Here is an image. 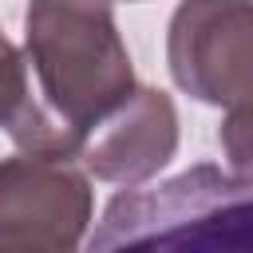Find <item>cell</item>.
<instances>
[{
    "mask_svg": "<svg viewBox=\"0 0 253 253\" xmlns=\"http://www.w3.org/2000/svg\"><path fill=\"white\" fill-rule=\"evenodd\" d=\"M24 59L63 158L134 91V67L107 0H28Z\"/></svg>",
    "mask_w": 253,
    "mask_h": 253,
    "instance_id": "1",
    "label": "cell"
},
{
    "mask_svg": "<svg viewBox=\"0 0 253 253\" xmlns=\"http://www.w3.org/2000/svg\"><path fill=\"white\" fill-rule=\"evenodd\" d=\"M83 253H253V182L190 166L111 198Z\"/></svg>",
    "mask_w": 253,
    "mask_h": 253,
    "instance_id": "2",
    "label": "cell"
},
{
    "mask_svg": "<svg viewBox=\"0 0 253 253\" xmlns=\"http://www.w3.org/2000/svg\"><path fill=\"white\" fill-rule=\"evenodd\" d=\"M91 225L87 170L63 154L0 158V253H79Z\"/></svg>",
    "mask_w": 253,
    "mask_h": 253,
    "instance_id": "3",
    "label": "cell"
},
{
    "mask_svg": "<svg viewBox=\"0 0 253 253\" xmlns=\"http://www.w3.org/2000/svg\"><path fill=\"white\" fill-rule=\"evenodd\" d=\"M174 83L210 107L253 103V0H182L166 32Z\"/></svg>",
    "mask_w": 253,
    "mask_h": 253,
    "instance_id": "4",
    "label": "cell"
},
{
    "mask_svg": "<svg viewBox=\"0 0 253 253\" xmlns=\"http://www.w3.org/2000/svg\"><path fill=\"white\" fill-rule=\"evenodd\" d=\"M178 150V111L166 91L134 87L107 119H99L71 150L87 174L119 186L154 178Z\"/></svg>",
    "mask_w": 253,
    "mask_h": 253,
    "instance_id": "5",
    "label": "cell"
},
{
    "mask_svg": "<svg viewBox=\"0 0 253 253\" xmlns=\"http://www.w3.org/2000/svg\"><path fill=\"white\" fill-rule=\"evenodd\" d=\"M0 126L8 130V138L20 150L32 154H59L55 138L40 115V103L32 95V75H28V59L4 40L0 32Z\"/></svg>",
    "mask_w": 253,
    "mask_h": 253,
    "instance_id": "6",
    "label": "cell"
},
{
    "mask_svg": "<svg viewBox=\"0 0 253 253\" xmlns=\"http://www.w3.org/2000/svg\"><path fill=\"white\" fill-rule=\"evenodd\" d=\"M217 138H221V150L229 158V174L241 182H253V103L229 107Z\"/></svg>",
    "mask_w": 253,
    "mask_h": 253,
    "instance_id": "7",
    "label": "cell"
}]
</instances>
